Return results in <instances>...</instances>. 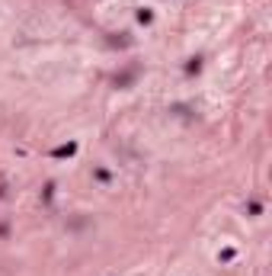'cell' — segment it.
I'll return each mask as SVG.
<instances>
[{
	"instance_id": "277c9868",
	"label": "cell",
	"mask_w": 272,
	"mask_h": 276,
	"mask_svg": "<svg viewBox=\"0 0 272 276\" xmlns=\"http://www.w3.org/2000/svg\"><path fill=\"white\" fill-rule=\"evenodd\" d=\"M0 238H7V225H0Z\"/></svg>"
},
{
	"instance_id": "7a4b0ae2",
	"label": "cell",
	"mask_w": 272,
	"mask_h": 276,
	"mask_svg": "<svg viewBox=\"0 0 272 276\" xmlns=\"http://www.w3.org/2000/svg\"><path fill=\"white\" fill-rule=\"evenodd\" d=\"M74 151H77V145H61V148H55V158H67Z\"/></svg>"
},
{
	"instance_id": "6da1fadb",
	"label": "cell",
	"mask_w": 272,
	"mask_h": 276,
	"mask_svg": "<svg viewBox=\"0 0 272 276\" xmlns=\"http://www.w3.org/2000/svg\"><path fill=\"white\" fill-rule=\"evenodd\" d=\"M135 77H138V67H128L125 74H119V77H116V87H128Z\"/></svg>"
},
{
	"instance_id": "3957f363",
	"label": "cell",
	"mask_w": 272,
	"mask_h": 276,
	"mask_svg": "<svg viewBox=\"0 0 272 276\" xmlns=\"http://www.w3.org/2000/svg\"><path fill=\"white\" fill-rule=\"evenodd\" d=\"M138 20H141V23H151L154 16H151V10H141V13H138Z\"/></svg>"
},
{
	"instance_id": "5b68a950",
	"label": "cell",
	"mask_w": 272,
	"mask_h": 276,
	"mask_svg": "<svg viewBox=\"0 0 272 276\" xmlns=\"http://www.w3.org/2000/svg\"><path fill=\"white\" fill-rule=\"evenodd\" d=\"M0 196H4V189H0Z\"/></svg>"
}]
</instances>
